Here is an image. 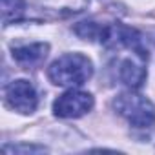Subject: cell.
Here are the masks:
<instances>
[{"label":"cell","instance_id":"cell-1","mask_svg":"<svg viewBox=\"0 0 155 155\" xmlns=\"http://www.w3.org/2000/svg\"><path fill=\"white\" fill-rule=\"evenodd\" d=\"M91 75L93 64L82 53H66L48 68L49 81L64 88H79L91 79Z\"/></svg>","mask_w":155,"mask_h":155},{"label":"cell","instance_id":"cell-2","mask_svg":"<svg viewBox=\"0 0 155 155\" xmlns=\"http://www.w3.org/2000/svg\"><path fill=\"white\" fill-rule=\"evenodd\" d=\"M115 110L135 128H150L155 124V106L142 95L120 93L115 102Z\"/></svg>","mask_w":155,"mask_h":155},{"label":"cell","instance_id":"cell-3","mask_svg":"<svg viewBox=\"0 0 155 155\" xmlns=\"http://www.w3.org/2000/svg\"><path fill=\"white\" fill-rule=\"evenodd\" d=\"M93 104H95V101H93L91 93L71 88L69 91H66L53 102V111L60 119H79V117L86 115L88 111H91Z\"/></svg>","mask_w":155,"mask_h":155},{"label":"cell","instance_id":"cell-4","mask_svg":"<svg viewBox=\"0 0 155 155\" xmlns=\"http://www.w3.org/2000/svg\"><path fill=\"white\" fill-rule=\"evenodd\" d=\"M6 102L11 110L29 115L37 110L38 106V95L29 81H13L6 88Z\"/></svg>","mask_w":155,"mask_h":155},{"label":"cell","instance_id":"cell-5","mask_svg":"<svg viewBox=\"0 0 155 155\" xmlns=\"http://www.w3.org/2000/svg\"><path fill=\"white\" fill-rule=\"evenodd\" d=\"M48 51H49V46L44 42L13 48V60L24 68H33V66H38L44 62V58L48 57Z\"/></svg>","mask_w":155,"mask_h":155},{"label":"cell","instance_id":"cell-6","mask_svg":"<svg viewBox=\"0 0 155 155\" xmlns=\"http://www.w3.org/2000/svg\"><path fill=\"white\" fill-rule=\"evenodd\" d=\"M119 77L120 81L131 88V90H139L144 81H146V68H144V60H135V58H124L120 62L119 68Z\"/></svg>","mask_w":155,"mask_h":155},{"label":"cell","instance_id":"cell-7","mask_svg":"<svg viewBox=\"0 0 155 155\" xmlns=\"http://www.w3.org/2000/svg\"><path fill=\"white\" fill-rule=\"evenodd\" d=\"M38 6L53 17H69L82 13L88 8V0H38Z\"/></svg>","mask_w":155,"mask_h":155},{"label":"cell","instance_id":"cell-8","mask_svg":"<svg viewBox=\"0 0 155 155\" xmlns=\"http://www.w3.org/2000/svg\"><path fill=\"white\" fill-rule=\"evenodd\" d=\"M26 9V2L24 0H2V20L4 24H11L22 18Z\"/></svg>","mask_w":155,"mask_h":155},{"label":"cell","instance_id":"cell-9","mask_svg":"<svg viewBox=\"0 0 155 155\" xmlns=\"http://www.w3.org/2000/svg\"><path fill=\"white\" fill-rule=\"evenodd\" d=\"M75 33L79 35L81 38H86V40H95V38L99 40L101 38V33H102V26H99L93 20L81 22L79 26H75Z\"/></svg>","mask_w":155,"mask_h":155},{"label":"cell","instance_id":"cell-10","mask_svg":"<svg viewBox=\"0 0 155 155\" xmlns=\"http://www.w3.org/2000/svg\"><path fill=\"white\" fill-rule=\"evenodd\" d=\"M4 151H13V153H18V151H46L44 146H28V144H20V146H4Z\"/></svg>","mask_w":155,"mask_h":155}]
</instances>
